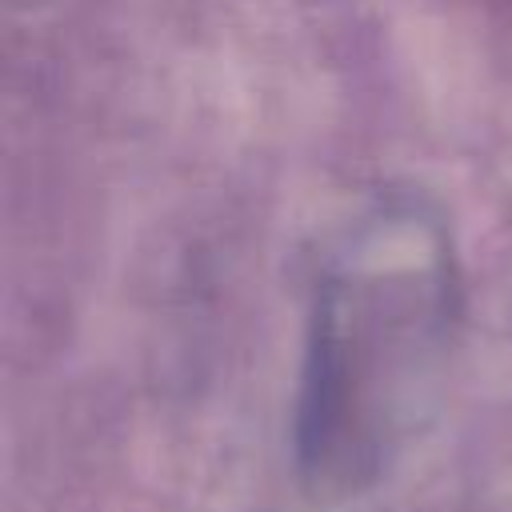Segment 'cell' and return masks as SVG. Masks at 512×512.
Masks as SVG:
<instances>
[{
	"instance_id": "obj_1",
	"label": "cell",
	"mask_w": 512,
	"mask_h": 512,
	"mask_svg": "<svg viewBox=\"0 0 512 512\" xmlns=\"http://www.w3.org/2000/svg\"><path fill=\"white\" fill-rule=\"evenodd\" d=\"M448 272L444 232L408 204L368 216L332 260L316 296L304 392V440L316 460L364 436L380 404L392 412L412 372L420 376L448 328Z\"/></svg>"
}]
</instances>
